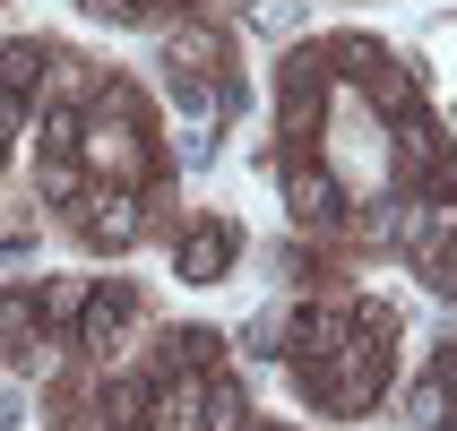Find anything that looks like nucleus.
I'll return each mask as SVG.
<instances>
[{"mask_svg": "<svg viewBox=\"0 0 457 431\" xmlns=\"http://www.w3.org/2000/svg\"><path fill=\"white\" fill-rule=\"evenodd\" d=\"M388 362H397V336L354 328L328 362H294V380H303L311 406H328V414H371L388 397Z\"/></svg>", "mask_w": 457, "mask_h": 431, "instance_id": "obj_1", "label": "nucleus"}, {"mask_svg": "<svg viewBox=\"0 0 457 431\" xmlns=\"http://www.w3.org/2000/svg\"><path fill=\"white\" fill-rule=\"evenodd\" d=\"M78 164H87L96 181H121V190H155V155H147V138H138V121H104V112H87Z\"/></svg>", "mask_w": 457, "mask_h": 431, "instance_id": "obj_2", "label": "nucleus"}, {"mask_svg": "<svg viewBox=\"0 0 457 431\" xmlns=\"http://www.w3.org/2000/svg\"><path fill=\"white\" fill-rule=\"evenodd\" d=\"M78 233H87V251H129L138 233H147V199L121 190V181H87V199L70 207Z\"/></svg>", "mask_w": 457, "mask_h": 431, "instance_id": "obj_3", "label": "nucleus"}, {"mask_svg": "<svg viewBox=\"0 0 457 431\" xmlns=\"http://www.w3.org/2000/svg\"><path fill=\"white\" fill-rule=\"evenodd\" d=\"M233 251H242V233L225 225V216H207V225H181L173 233V268H181V285H216L233 268Z\"/></svg>", "mask_w": 457, "mask_h": 431, "instance_id": "obj_4", "label": "nucleus"}, {"mask_svg": "<svg viewBox=\"0 0 457 431\" xmlns=\"http://www.w3.org/2000/svg\"><path fill=\"white\" fill-rule=\"evenodd\" d=\"M345 336H354V303H311V311H294V319H285V345H277V354H294V362H328Z\"/></svg>", "mask_w": 457, "mask_h": 431, "instance_id": "obj_5", "label": "nucleus"}, {"mask_svg": "<svg viewBox=\"0 0 457 431\" xmlns=\"http://www.w3.org/2000/svg\"><path fill=\"white\" fill-rule=\"evenodd\" d=\"M225 61H233L225 26H207V18H173V26H164V70H173V78H216Z\"/></svg>", "mask_w": 457, "mask_h": 431, "instance_id": "obj_6", "label": "nucleus"}, {"mask_svg": "<svg viewBox=\"0 0 457 431\" xmlns=\"http://www.w3.org/2000/svg\"><path fill=\"white\" fill-rule=\"evenodd\" d=\"M138 328V285H96V294H87V319H78V345H96L104 362H112V345H121V336Z\"/></svg>", "mask_w": 457, "mask_h": 431, "instance_id": "obj_7", "label": "nucleus"}, {"mask_svg": "<svg viewBox=\"0 0 457 431\" xmlns=\"http://www.w3.org/2000/svg\"><path fill=\"white\" fill-rule=\"evenodd\" d=\"M216 354H225L216 328H164L155 336V380H164V371H216Z\"/></svg>", "mask_w": 457, "mask_h": 431, "instance_id": "obj_8", "label": "nucleus"}, {"mask_svg": "<svg viewBox=\"0 0 457 431\" xmlns=\"http://www.w3.org/2000/svg\"><path fill=\"white\" fill-rule=\"evenodd\" d=\"M285 207H294V225H337V181L311 173V164H285Z\"/></svg>", "mask_w": 457, "mask_h": 431, "instance_id": "obj_9", "label": "nucleus"}, {"mask_svg": "<svg viewBox=\"0 0 457 431\" xmlns=\"http://www.w3.org/2000/svg\"><path fill=\"white\" fill-rule=\"evenodd\" d=\"M35 138H44V155H78V138H87V104H61V95H35Z\"/></svg>", "mask_w": 457, "mask_h": 431, "instance_id": "obj_10", "label": "nucleus"}, {"mask_svg": "<svg viewBox=\"0 0 457 431\" xmlns=\"http://www.w3.org/2000/svg\"><path fill=\"white\" fill-rule=\"evenodd\" d=\"M397 164H406V173H440V164H449V138H440L432 112H406V121H397Z\"/></svg>", "mask_w": 457, "mask_h": 431, "instance_id": "obj_11", "label": "nucleus"}, {"mask_svg": "<svg viewBox=\"0 0 457 431\" xmlns=\"http://www.w3.org/2000/svg\"><path fill=\"white\" fill-rule=\"evenodd\" d=\"M87 294H96L87 277H52L44 294H35V311H44V336H78V319H87Z\"/></svg>", "mask_w": 457, "mask_h": 431, "instance_id": "obj_12", "label": "nucleus"}, {"mask_svg": "<svg viewBox=\"0 0 457 431\" xmlns=\"http://www.w3.org/2000/svg\"><path fill=\"white\" fill-rule=\"evenodd\" d=\"M35 336H44V311H35V294H18V285H0V354H35Z\"/></svg>", "mask_w": 457, "mask_h": 431, "instance_id": "obj_13", "label": "nucleus"}, {"mask_svg": "<svg viewBox=\"0 0 457 431\" xmlns=\"http://www.w3.org/2000/svg\"><path fill=\"white\" fill-rule=\"evenodd\" d=\"M199 431H259L251 423V397H242L233 371H207V414H199Z\"/></svg>", "mask_w": 457, "mask_h": 431, "instance_id": "obj_14", "label": "nucleus"}, {"mask_svg": "<svg viewBox=\"0 0 457 431\" xmlns=\"http://www.w3.org/2000/svg\"><path fill=\"white\" fill-rule=\"evenodd\" d=\"M147 406H155V371L104 380V397H96V414H104V423H147Z\"/></svg>", "mask_w": 457, "mask_h": 431, "instance_id": "obj_15", "label": "nucleus"}, {"mask_svg": "<svg viewBox=\"0 0 457 431\" xmlns=\"http://www.w3.org/2000/svg\"><path fill=\"white\" fill-rule=\"evenodd\" d=\"M52 52L44 44H0V95H44Z\"/></svg>", "mask_w": 457, "mask_h": 431, "instance_id": "obj_16", "label": "nucleus"}, {"mask_svg": "<svg viewBox=\"0 0 457 431\" xmlns=\"http://www.w3.org/2000/svg\"><path fill=\"white\" fill-rule=\"evenodd\" d=\"M87 164H78V155H44V164H35V190H44V207H78L87 199Z\"/></svg>", "mask_w": 457, "mask_h": 431, "instance_id": "obj_17", "label": "nucleus"}, {"mask_svg": "<svg viewBox=\"0 0 457 431\" xmlns=\"http://www.w3.org/2000/svg\"><path fill=\"white\" fill-rule=\"evenodd\" d=\"M26 121H35V95H0V155L26 138Z\"/></svg>", "mask_w": 457, "mask_h": 431, "instance_id": "obj_18", "label": "nucleus"}, {"mask_svg": "<svg viewBox=\"0 0 457 431\" xmlns=\"http://www.w3.org/2000/svg\"><path fill=\"white\" fill-rule=\"evenodd\" d=\"M207 155H216V129H207V121H190V129L173 138V164H190V173H199Z\"/></svg>", "mask_w": 457, "mask_h": 431, "instance_id": "obj_19", "label": "nucleus"}, {"mask_svg": "<svg viewBox=\"0 0 457 431\" xmlns=\"http://www.w3.org/2000/svg\"><path fill=\"white\" fill-rule=\"evenodd\" d=\"M406 406H414V423H440V406H449V397H440V380H423Z\"/></svg>", "mask_w": 457, "mask_h": 431, "instance_id": "obj_20", "label": "nucleus"}, {"mask_svg": "<svg viewBox=\"0 0 457 431\" xmlns=\"http://www.w3.org/2000/svg\"><path fill=\"white\" fill-rule=\"evenodd\" d=\"M432 380H440V397H457V345H440V362H432Z\"/></svg>", "mask_w": 457, "mask_h": 431, "instance_id": "obj_21", "label": "nucleus"}, {"mask_svg": "<svg viewBox=\"0 0 457 431\" xmlns=\"http://www.w3.org/2000/svg\"><path fill=\"white\" fill-rule=\"evenodd\" d=\"M104 431H155V423H104Z\"/></svg>", "mask_w": 457, "mask_h": 431, "instance_id": "obj_22", "label": "nucleus"}]
</instances>
